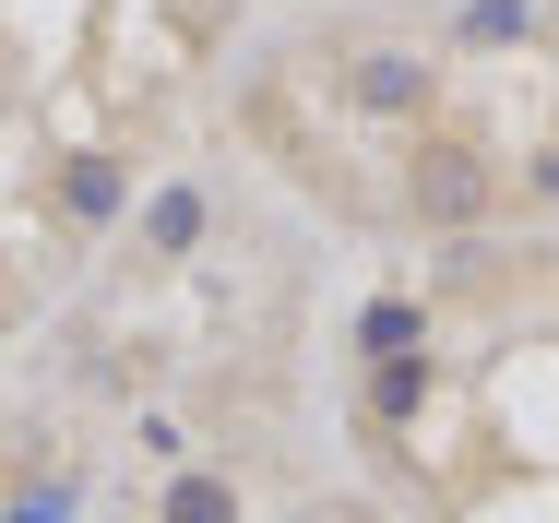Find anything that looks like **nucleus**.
<instances>
[{"label": "nucleus", "instance_id": "7", "mask_svg": "<svg viewBox=\"0 0 559 523\" xmlns=\"http://www.w3.org/2000/svg\"><path fill=\"white\" fill-rule=\"evenodd\" d=\"M417 405H429V357H393V369H369V417H381V428H405Z\"/></svg>", "mask_w": 559, "mask_h": 523}, {"label": "nucleus", "instance_id": "5", "mask_svg": "<svg viewBox=\"0 0 559 523\" xmlns=\"http://www.w3.org/2000/svg\"><path fill=\"white\" fill-rule=\"evenodd\" d=\"M429 345V298H369L357 310V357L369 369H393V357H417Z\"/></svg>", "mask_w": 559, "mask_h": 523}, {"label": "nucleus", "instance_id": "4", "mask_svg": "<svg viewBox=\"0 0 559 523\" xmlns=\"http://www.w3.org/2000/svg\"><path fill=\"white\" fill-rule=\"evenodd\" d=\"M203 238H215V191H203V179H167V191L143 203V250H155V262H191Z\"/></svg>", "mask_w": 559, "mask_h": 523}, {"label": "nucleus", "instance_id": "2", "mask_svg": "<svg viewBox=\"0 0 559 523\" xmlns=\"http://www.w3.org/2000/svg\"><path fill=\"white\" fill-rule=\"evenodd\" d=\"M36 203H48V226L96 238V226L131 214V155H119V143H60V155L36 167Z\"/></svg>", "mask_w": 559, "mask_h": 523}, {"label": "nucleus", "instance_id": "6", "mask_svg": "<svg viewBox=\"0 0 559 523\" xmlns=\"http://www.w3.org/2000/svg\"><path fill=\"white\" fill-rule=\"evenodd\" d=\"M452 48H536V0H464Z\"/></svg>", "mask_w": 559, "mask_h": 523}, {"label": "nucleus", "instance_id": "3", "mask_svg": "<svg viewBox=\"0 0 559 523\" xmlns=\"http://www.w3.org/2000/svg\"><path fill=\"white\" fill-rule=\"evenodd\" d=\"M345 107L369 131H429V60L405 48H345Z\"/></svg>", "mask_w": 559, "mask_h": 523}, {"label": "nucleus", "instance_id": "9", "mask_svg": "<svg viewBox=\"0 0 559 523\" xmlns=\"http://www.w3.org/2000/svg\"><path fill=\"white\" fill-rule=\"evenodd\" d=\"M536 203H559V143H548V155H536Z\"/></svg>", "mask_w": 559, "mask_h": 523}, {"label": "nucleus", "instance_id": "10", "mask_svg": "<svg viewBox=\"0 0 559 523\" xmlns=\"http://www.w3.org/2000/svg\"><path fill=\"white\" fill-rule=\"evenodd\" d=\"M12 321H24V298H12V274H0V333H12Z\"/></svg>", "mask_w": 559, "mask_h": 523}, {"label": "nucleus", "instance_id": "1", "mask_svg": "<svg viewBox=\"0 0 559 523\" xmlns=\"http://www.w3.org/2000/svg\"><path fill=\"white\" fill-rule=\"evenodd\" d=\"M488 214H500V155L476 131H405V226L476 238Z\"/></svg>", "mask_w": 559, "mask_h": 523}, {"label": "nucleus", "instance_id": "8", "mask_svg": "<svg viewBox=\"0 0 559 523\" xmlns=\"http://www.w3.org/2000/svg\"><path fill=\"white\" fill-rule=\"evenodd\" d=\"M167 523H238V476H167Z\"/></svg>", "mask_w": 559, "mask_h": 523}]
</instances>
